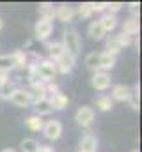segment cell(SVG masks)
<instances>
[{
  "label": "cell",
  "mask_w": 142,
  "mask_h": 152,
  "mask_svg": "<svg viewBox=\"0 0 142 152\" xmlns=\"http://www.w3.org/2000/svg\"><path fill=\"white\" fill-rule=\"evenodd\" d=\"M32 104H34V110H36V115H37V117L50 115L52 112H53V108H52V104H50L48 97H44V99H39V101H34Z\"/></svg>",
  "instance_id": "ffe728a7"
},
{
  "label": "cell",
  "mask_w": 142,
  "mask_h": 152,
  "mask_svg": "<svg viewBox=\"0 0 142 152\" xmlns=\"http://www.w3.org/2000/svg\"><path fill=\"white\" fill-rule=\"evenodd\" d=\"M123 34H126V36H132V37H137V34H139V30H141V25H139V18H126L124 21H123Z\"/></svg>",
  "instance_id": "7c38bea8"
},
{
  "label": "cell",
  "mask_w": 142,
  "mask_h": 152,
  "mask_svg": "<svg viewBox=\"0 0 142 152\" xmlns=\"http://www.w3.org/2000/svg\"><path fill=\"white\" fill-rule=\"evenodd\" d=\"M130 92H132V88H130L128 85H123V83L114 85V87H112V90H110V99H112V101L124 103V101H128Z\"/></svg>",
  "instance_id": "30bf717a"
},
{
  "label": "cell",
  "mask_w": 142,
  "mask_h": 152,
  "mask_svg": "<svg viewBox=\"0 0 142 152\" xmlns=\"http://www.w3.org/2000/svg\"><path fill=\"white\" fill-rule=\"evenodd\" d=\"M76 12H78V16H80L82 20L91 18V16H92V12H94V11H92V4H91V2H84V4H80Z\"/></svg>",
  "instance_id": "4316f807"
},
{
  "label": "cell",
  "mask_w": 142,
  "mask_h": 152,
  "mask_svg": "<svg viewBox=\"0 0 142 152\" xmlns=\"http://www.w3.org/2000/svg\"><path fill=\"white\" fill-rule=\"evenodd\" d=\"M117 37H119V44H121V48H124V46H132V44H133V37H132V36L119 34Z\"/></svg>",
  "instance_id": "4dcf8cb0"
},
{
  "label": "cell",
  "mask_w": 142,
  "mask_h": 152,
  "mask_svg": "<svg viewBox=\"0 0 142 152\" xmlns=\"http://www.w3.org/2000/svg\"><path fill=\"white\" fill-rule=\"evenodd\" d=\"M106 9H108L110 14H117L123 9V4L121 2H106Z\"/></svg>",
  "instance_id": "f546056e"
},
{
  "label": "cell",
  "mask_w": 142,
  "mask_h": 152,
  "mask_svg": "<svg viewBox=\"0 0 142 152\" xmlns=\"http://www.w3.org/2000/svg\"><path fill=\"white\" fill-rule=\"evenodd\" d=\"M85 66L91 69V71H100V53H96V51H92V53H89L87 57H85Z\"/></svg>",
  "instance_id": "484cf974"
},
{
  "label": "cell",
  "mask_w": 142,
  "mask_h": 152,
  "mask_svg": "<svg viewBox=\"0 0 142 152\" xmlns=\"http://www.w3.org/2000/svg\"><path fill=\"white\" fill-rule=\"evenodd\" d=\"M121 50H123V48H121V44H119V37H117V36H110V37L106 39V44H105V53H110V55L117 57Z\"/></svg>",
  "instance_id": "44dd1931"
},
{
  "label": "cell",
  "mask_w": 142,
  "mask_h": 152,
  "mask_svg": "<svg viewBox=\"0 0 142 152\" xmlns=\"http://www.w3.org/2000/svg\"><path fill=\"white\" fill-rule=\"evenodd\" d=\"M43 118L41 117H37V115H30V117H27L25 118V126L30 129V131H41L43 129Z\"/></svg>",
  "instance_id": "d4e9b609"
},
{
  "label": "cell",
  "mask_w": 142,
  "mask_h": 152,
  "mask_svg": "<svg viewBox=\"0 0 142 152\" xmlns=\"http://www.w3.org/2000/svg\"><path fill=\"white\" fill-rule=\"evenodd\" d=\"M92 11L94 12H103V11H106V2H96V4H92Z\"/></svg>",
  "instance_id": "1f68e13d"
},
{
  "label": "cell",
  "mask_w": 142,
  "mask_h": 152,
  "mask_svg": "<svg viewBox=\"0 0 142 152\" xmlns=\"http://www.w3.org/2000/svg\"><path fill=\"white\" fill-rule=\"evenodd\" d=\"M14 85L11 83V81H7V83H4V85H0V99H4V101H9V97H11V94L14 92Z\"/></svg>",
  "instance_id": "f1b7e54d"
},
{
  "label": "cell",
  "mask_w": 142,
  "mask_h": 152,
  "mask_svg": "<svg viewBox=\"0 0 142 152\" xmlns=\"http://www.w3.org/2000/svg\"><path fill=\"white\" fill-rule=\"evenodd\" d=\"M100 25L103 27V30H105V34H108V32H114L115 30V27H117V16L115 14H110V12H105L100 20Z\"/></svg>",
  "instance_id": "9a60e30c"
},
{
  "label": "cell",
  "mask_w": 142,
  "mask_h": 152,
  "mask_svg": "<svg viewBox=\"0 0 142 152\" xmlns=\"http://www.w3.org/2000/svg\"><path fill=\"white\" fill-rule=\"evenodd\" d=\"M11 71H13L11 55H0V73L2 75H9Z\"/></svg>",
  "instance_id": "83f0119b"
},
{
  "label": "cell",
  "mask_w": 142,
  "mask_h": 152,
  "mask_svg": "<svg viewBox=\"0 0 142 152\" xmlns=\"http://www.w3.org/2000/svg\"><path fill=\"white\" fill-rule=\"evenodd\" d=\"M76 152H82V151H76Z\"/></svg>",
  "instance_id": "74e56055"
},
{
  "label": "cell",
  "mask_w": 142,
  "mask_h": 152,
  "mask_svg": "<svg viewBox=\"0 0 142 152\" xmlns=\"http://www.w3.org/2000/svg\"><path fill=\"white\" fill-rule=\"evenodd\" d=\"M115 60H117V57H114V55H110V53H100V71H105L108 73L110 69H114L115 67Z\"/></svg>",
  "instance_id": "ac0fdd59"
},
{
  "label": "cell",
  "mask_w": 142,
  "mask_h": 152,
  "mask_svg": "<svg viewBox=\"0 0 142 152\" xmlns=\"http://www.w3.org/2000/svg\"><path fill=\"white\" fill-rule=\"evenodd\" d=\"M55 69H57V73H62V75H70L71 71L75 69V66H76V58L73 57V55H70V53H62L55 62Z\"/></svg>",
  "instance_id": "5b68a950"
},
{
  "label": "cell",
  "mask_w": 142,
  "mask_h": 152,
  "mask_svg": "<svg viewBox=\"0 0 142 152\" xmlns=\"http://www.w3.org/2000/svg\"><path fill=\"white\" fill-rule=\"evenodd\" d=\"M11 62H13V69H25L27 67V62H29L27 51H23V50L13 51L11 53Z\"/></svg>",
  "instance_id": "4fadbf2b"
},
{
  "label": "cell",
  "mask_w": 142,
  "mask_h": 152,
  "mask_svg": "<svg viewBox=\"0 0 142 152\" xmlns=\"http://www.w3.org/2000/svg\"><path fill=\"white\" fill-rule=\"evenodd\" d=\"M2 27H4V21H2V18H0V30H2Z\"/></svg>",
  "instance_id": "d590c367"
},
{
  "label": "cell",
  "mask_w": 142,
  "mask_h": 152,
  "mask_svg": "<svg viewBox=\"0 0 142 152\" xmlns=\"http://www.w3.org/2000/svg\"><path fill=\"white\" fill-rule=\"evenodd\" d=\"M55 18L59 21H62V23H70L75 18V9L71 5H68V4H62V5L55 7Z\"/></svg>",
  "instance_id": "8fae6325"
},
{
  "label": "cell",
  "mask_w": 142,
  "mask_h": 152,
  "mask_svg": "<svg viewBox=\"0 0 142 152\" xmlns=\"http://www.w3.org/2000/svg\"><path fill=\"white\" fill-rule=\"evenodd\" d=\"M91 85L96 88V90H100V92H103L106 88H110V85H112V76L110 73H105V71H96L92 78H91Z\"/></svg>",
  "instance_id": "ba28073f"
},
{
  "label": "cell",
  "mask_w": 142,
  "mask_h": 152,
  "mask_svg": "<svg viewBox=\"0 0 142 152\" xmlns=\"http://www.w3.org/2000/svg\"><path fill=\"white\" fill-rule=\"evenodd\" d=\"M37 152H55V151H53V147H50V145H41Z\"/></svg>",
  "instance_id": "836d02e7"
},
{
  "label": "cell",
  "mask_w": 142,
  "mask_h": 152,
  "mask_svg": "<svg viewBox=\"0 0 142 152\" xmlns=\"http://www.w3.org/2000/svg\"><path fill=\"white\" fill-rule=\"evenodd\" d=\"M75 120L80 127H91L94 122V110L91 106H80L75 113Z\"/></svg>",
  "instance_id": "8992f818"
},
{
  "label": "cell",
  "mask_w": 142,
  "mask_h": 152,
  "mask_svg": "<svg viewBox=\"0 0 142 152\" xmlns=\"http://www.w3.org/2000/svg\"><path fill=\"white\" fill-rule=\"evenodd\" d=\"M37 12H39V18L41 20L53 21V18H55V5L50 4V2H41L37 5Z\"/></svg>",
  "instance_id": "5bb4252c"
},
{
  "label": "cell",
  "mask_w": 142,
  "mask_h": 152,
  "mask_svg": "<svg viewBox=\"0 0 142 152\" xmlns=\"http://www.w3.org/2000/svg\"><path fill=\"white\" fill-rule=\"evenodd\" d=\"M2 152H16V151H14V149H9V147H7V149H4Z\"/></svg>",
  "instance_id": "e575fe53"
},
{
  "label": "cell",
  "mask_w": 142,
  "mask_h": 152,
  "mask_svg": "<svg viewBox=\"0 0 142 152\" xmlns=\"http://www.w3.org/2000/svg\"><path fill=\"white\" fill-rule=\"evenodd\" d=\"M48 101H50V104H52V108L53 110H64L68 104H70V99L62 94V92H57V94H53V96H50L48 97Z\"/></svg>",
  "instance_id": "2e32d148"
},
{
  "label": "cell",
  "mask_w": 142,
  "mask_h": 152,
  "mask_svg": "<svg viewBox=\"0 0 142 152\" xmlns=\"http://www.w3.org/2000/svg\"><path fill=\"white\" fill-rule=\"evenodd\" d=\"M132 152H139V151H137V149H135V151H132Z\"/></svg>",
  "instance_id": "8d00e7d4"
},
{
  "label": "cell",
  "mask_w": 142,
  "mask_h": 152,
  "mask_svg": "<svg viewBox=\"0 0 142 152\" xmlns=\"http://www.w3.org/2000/svg\"><path fill=\"white\" fill-rule=\"evenodd\" d=\"M9 101H11L14 106H18V108H29V106L32 104V96H30V92L25 90V88H14V92L11 94Z\"/></svg>",
  "instance_id": "3957f363"
},
{
  "label": "cell",
  "mask_w": 142,
  "mask_h": 152,
  "mask_svg": "<svg viewBox=\"0 0 142 152\" xmlns=\"http://www.w3.org/2000/svg\"><path fill=\"white\" fill-rule=\"evenodd\" d=\"M44 48L48 50V55H50L48 60H52V62H55L64 53V48H62L61 42H48V41H44Z\"/></svg>",
  "instance_id": "d6986e66"
},
{
  "label": "cell",
  "mask_w": 142,
  "mask_h": 152,
  "mask_svg": "<svg viewBox=\"0 0 142 152\" xmlns=\"http://www.w3.org/2000/svg\"><path fill=\"white\" fill-rule=\"evenodd\" d=\"M53 32V21H48V20H37L34 27V36L37 41H46V39L52 36Z\"/></svg>",
  "instance_id": "52a82bcc"
},
{
  "label": "cell",
  "mask_w": 142,
  "mask_h": 152,
  "mask_svg": "<svg viewBox=\"0 0 142 152\" xmlns=\"http://www.w3.org/2000/svg\"><path fill=\"white\" fill-rule=\"evenodd\" d=\"M94 103H96L98 110H101V112H110L114 108V101L110 99V96H98Z\"/></svg>",
  "instance_id": "cb8c5ba5"
},
{
  "label": "cell",
  "mask_w": 142,
  "mask_h": 152,
  "mask_svg": "<svg viewBox=\"0 0 142 152\" xmlns=\"http://www.w3.org/2000/svg\"><path fill=\"white\" fill-rule=\"evenodd\" d=\"M87 34H89V37L94 39V41H101V39H105V36H106L105 30H103V27L100 25L98 20L89 23V27H87Z\"/></svg>",
  "instance_id": "e0dca14e"
},
{
  "label": "cell",
  "mask_w": 142,
  "mask_h": 152,
  "mask_svg": "<svg viewBox=\"0 0 142 152\" xmlns=\"http://www.w3.org/2000/svg\"><path fill=\"white\" fill-rule=\"evenodd\" d=\"M130 11L133 12V18H139V11H141L139 2H132V4H130Z\"/></svg>",
  "instance_id": "d6a6232c"
},
{
  "label": "cell",
  "mask_w": 142,
  "mask_h": 152,
  "mask_svg": "<svg viewBox=\"0 0 142 152\" xmlns=\"http://www.w3.org/2000/svg\"><path fill=\"white\" fill-rule=\"evenodd\" d=\"M78 151L82 152H96L98 151V138L92 133H87L78 142Z\"/></svg>",
  "instance_id": "9c48e42d"
},
{
  "label": "cell",
  "mask_w": 142,
  "mask_h": 152,
  "mask_svg": "<svg viewBox=\"0 0 142 152\" xmlns=\"http://www.w3.org/2000/svg\"><path fill=\"white\" fill-rule=\"evenodd\" d=\"M36 73H37V76H39L44 83H50V81L55 80L57 69H55V64L46 58V60H41V62L36 66Z\"/></svg>",
  "instance_id": "7a4b0ae2"
},
{
  "label": "cell",
  "mask_w": 142,
  "mask_h": 152,
  "mask_svg": "<svg viewBox=\"0 0 142 152\" xmlns=\"http://www.w3.org/2000/svg\"><path fill=\"white\" fill-rule=\"evenodd\" d=\"M39 147H41V143H39L37 140H34V138H23V140L20 142L21 152H37Z\"/></svg>",
  "instance_id": "603a6c76"
},
{
  "label": "cell",
  "mask_w": 142,
  "mask_h": 152,
  "mask_svg": "<svg viewBox=\"0 0 142 152\" xmlns=\"http://www.w3.org/2000/svg\"><path fill=\"white\" fill-rule=\"evenodd\" d=\"M141 87H139V83H135V87L132 88V92H130V97H128V103H130V106H132V110H139L141 108Z\"/></svg>",
  "instance_id": "7402d4cb"
},
{
  "label": "cell",
  "mask_w": 142,
  "mask_h": 152,
  "mask_svg": "<svg viewBox=\"0 0 142 152\" xmlns=\"http://www.w3.org/2000/svg\"><path fill=\"white\" fill-rule=\"evenodd\" d=\"M61 44H62L66 53H70V55H73L76 58L80 50H82V37H80L78 30L76 28H66L62 32V42Z\"/></svg>",
  "instance_id": "6da1fadb"
},
{
  "label": "cell",
  "mask_w": 142,
  "mask_h": 152,
  "mask_svg": "<svg viewBox=\"0 0 142 152\" xmlns=\"http://www.w3.org/2000/svg\"><path fill=\"white\" fill-rule=\"evenodd\" d=\"M43 134L48 138V140H59L61 136H62V122L61 120H57V118H53V120H48V122H44L43 124Z\"/></svg>",
  "instance_id": "277c9868"
}]
</instances>
